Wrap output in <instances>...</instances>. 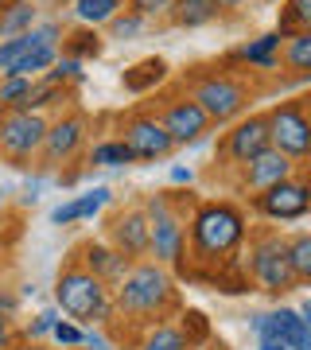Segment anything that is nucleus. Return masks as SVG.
I'll return each instance as SVG.
<instances>
[{
    "mask_svg": "<svg viewBox=\"0 0 311 350\" xmlns=\"http://www.w3.org/2000/svg\"><path fill=\"white\" fill-rule=\"evenodd\" d=\"M288 257H292L296 284L311 288V230H299V234L288 238Z\"/></svg>",
    "mask_w": 311,
    "mask_h": 350,
    "instance_id": "nucleus-29",
    "label": "nucleus"
},
{
    "mask_svg": "<svg viewBox=\"0 0 311 350\" xmlns=\"http://www.w3.org/2000/svg\"><path fill=\"white\" fill-rule=\"evenodd\" d=\"M191 257L195 261H230L249 238V218L237 202L206 199L191 211Z\"/></svg>",
    "mask_w": 311,
    "mask_h": 350,
    "instance_id": "nucleus-2",
    "label": "nucleus"
},
{
    "mask_svg": "<svg viewBox=\"0 0 311 350\" xmlns=\"http://www.w3.org/2000/svg\"><path fill=\"white\" fill-rule=\"evenodd\" d=\"M59 55H62L59 47H36L31 55H24V63L16 66L12 75H24V78H43V75L51 70V66L59 63Z\"/></svg>",
    "mask_w": 311,
    "mask_h": 350,
    "instance_id": "nucleus-32",
    "label": "nucleus"
},
{
    "mask_svg": "<svg viewBox=\"0 0 311 350\" xmlns=\"http://www.w3.org/2000/svg\"><path fill=\"white\" fill-rule=\"evenodd\" d=\"M51 82H59V86H82L86 82V63H78V59H70V55H59V63L47 70Z\"/></svg>",
    "mask_w": 311,
    "mask_h": 350,
    "instance_id": "nucleus-33",
    "label": "nucleus"
},
{
    "mask_svg": "<svg viewBox=\"0 0 311 350\" xmlns=\"http://www.w3.org/2000/svg\"><path fill=\"white\" fill-rule=\"evenodd\" d=\"M253 214L265 222L288 226V222H303L311 214V183L308 175H292L284 183H276L273 191H265L253 199Z\"/></svg>",
    "mask_w": 311,
    "mask_h": 350,
    "instance_id": "nucleus-10",
    "label": "nucleus"
},
{
    "mask_svg": "<svg viewBox=\"0 0 311 350\" xmlns=\"http://www.w3.org/2000/svg\"><path fill=\"white\" fill-rule=\"evenodd\" d=\"M82 347H86V350H113V342L105 338V331H101V327H86V338H82Z\"/></svg>",
    "mask_w": 311,
    "mask_h": 350,
    "instance_id": "nucleus-39",
    "label": "nucleus"
},
{
    "mask_svg": "<svg viewBox=\"0 0 311 350\" xmlns=\"http://www.w3.org/2000/svg\"><path fill=\"white\" fill-rule=\"evenodd\" d=\"M179 327H183V335L191 347H206L211 342V319L202 312H183L179 315Z\"/></svg>",
    "mask_w": 311,
    "mask_h": 350,
    "instance_id": "nucleus-35",
    "label": "nucleus"
},
{
    "mask_svg": "<svg viewBox=\"0 0 311 350\" xmlns=\"http://www.w3.org/2000/svg\"><path fill=\"white\" fill-rule=\"evenodd\" d=\"M280 36H296V31H311V0H284L280 20H276Z\"/></svg>",
    "mask_w": 311,
    "mask_h": 350,
    "instance_id": "nucleus-30",
    "label": "nucleus"
},
{
    "mask_svg": "<svg viewBox=\"0 0 311 350\" xmlns=\"http://www.w3.org/2000/svg\"><path fill=\"white\" fill-rule=\"evenodd\" d=\"M137 350H191V342H187L179 323H152L144 327V338Z\"/></svg>",
    "mask_w": 311,
    "mask_h": 350,
    "instance_id": "nucleus-27",
    "label": "nucleus"
},
{
    "mask_svg": "<svg viewBox=\"0 0 311 350\" xmlns=\"http://www.w3.org/2000/svg\"><path fill=\"white\" fill-rule=\"evenodd\" d=\"M249 280L269 292V296H284L296 284L292 273V257H288V238L276 230H257L249 238Z\"/></svg>",
    "mask_w": 311,
    "mask_h": 350,
    "instance_id": "nucleus-5",
    "label": "nucleus"
},
{
    "mask_svg": "<svg viewBox=\"0 0 311 350\" xmlns=\"http://www.w3.org/2000/svg\"><path fill=\"white\" fill-rule=\"evenodd\" d=\"M191 179H195L191 167H183V163H175V167H172V183H191Z\"/></svg>",
    "mask_w": 311,
    "mask_h": 350,
    "instance_id": "nucleus-42",
    "label": "nucleus"
},
{
    "mask_svg": "<svg viewBox=\"0 0 311 350\" xmlns=\"http://www.w3.org/2000/svg\"><path fill=\"white\" fill-rule=\"evenodd\" d=\"M273 148V140H269V117L265 113H245L241 121H234L230 125V133L222 137V160L230 163V167H245L253 156H261V152Z\"/></svg>",
    "mask_w": 311,
    "mask_h": 350,
    "instance_id": "nucleus-13",
    "label": "nucleus"
},
{
    "mask_svg": "<svg viewBox=\"0 0 311 350\" xmlns=\"http://www.w3.org/2000/svg\"><path fill=\"white\" fill-rule=\"evenodd\" d=\"M117 300V315L133 319V323H163L167 312H179V296H175V280L160 261H137L129 269L121 284L113 288Z\"/></svg>",
    "mask_w": 311,
    "mask_h": 350,
    "instance_id": "nucleus-1",
    "label": "nucleus"
},
{
    "mask_svg": "<svg viewBox=\"0 0 311 350\" xmlns=\"http://www.w3.org/2000/svg\"><path fill=\"white\" fill-rule=\"evenodd\" d=\"M257 4H284V0H257Z\"/></svg>",
    "mask_w": 311,
    "mask_h": 350,
    "instance_id": "nucleus-47",
    "label": "nucleus"
},
{
    "mask_svg": "<svg viewBox=\"0 0 311 350\" xmlns=\"http://www.w3.org/2000/svg\"><path fill=\"white\" fill-rule=\"evenodd\" d=\"M36 24H39L36 0H20V4H8V8H0V39L27 36V31H31Z\"/></svg>",
    "mask_w": 311,
    "mask_h": 350,
    "instance_id": "nucleus-25",
    "label": "nucleus"
},
{
    "mask_svg": "<svg viewBox=\"0 0 311 350\" xmlns=\"http://www.w3.org/2000/svg\"><path fill=\"white\" fill-rule=\"evenodd\" d=\"M16 347V327L8 315H0V350H12Z\"/></svg>",
    "mask_w": 311,
    "mask_h": 350,
    "instance_id": "nucleus-40",
    "label": "nucleus"
},
{
    "mask_svg": "<svg viewBox=\"0 0 311 350\" xmlns=\"http://www.w3.org/2000/svg\"><path fill=\"white\" fill-rule=\"evenodd\" d=\"M214 4H218V16H222V12H237L245 0H214Z\"/></svg>",
    "mask_w": 311,
    "mask_h": 350,
    "instance_id": "nucleus-43",
    "label": "nucleus"
},
{
    "mask_svg": "<svg viewBox=\"0 0 311 350\" xmlns=\"http://www.w3.org/2000/svg\"><path fill=\"white\" fill-rule=\"evenodd\" d=\"M90 163L94 167H129V163H137V156L129 152V144L121 137H109V140H98L90 148Z\"/></svg>",
    "mask_w": 311,
    "mask_h": 350,
    "instance_id": "nucleus-28",
    "label": "nucleus"
},
{
    "mask_svg": "<svg viewBox=\"0 0 311 350\" xmlns=\"http://www.w3.org/2000/svg\"><path fill=\"white\" fill-rule=\"evenodd\" d=\"M167 20H172V27H179V31H195V27H206V24L218 20V4H214V0H175Z\"/></svg>",
    "mask_w": 311,
    "mask_h": 350,
    "instance_id": "nucleus-22",
    "label": "nucleus"
},
{
    "mask_svg": "<svg viewBox=\"0 0 311 350\" xmlns=\"http://www.w3.org/2000/svg\"><path fill=\"white\" fill-rule=\"evenodd\" d=\"M16 308H20V300H16L12 292H4V288H0V315H8V319H12Z\"/></svg>",
    "mask_w": 311,
    "mask_h": 350,
    "instance_id": "nucleus-41",
    "label": "nucleus"
},
{
    "mask_svg": "<svg viewBox=\"0 0 311 350\" xmlns=\"http://www.w3.org/2000/svg\"><path fill=\"white\" fill-rule=\"evenodd\" d=\"M117 253H124L129 261H148L152 257V222L144 206H124V211L113 214L109 222V238H105Z\"/></svg>",
    "mask_w": 311,
    "mask_h": 350,
    "instance_id": "nucleus-14",
    "label": "nucleus"
},
{
    "mask_svg": "<svg viewBox=\"0 0 311 350\" xmlns=\"http://www.w3.org/2000/svg\"><path fill=\"white\" fill-rule=\"evenodd\" d=\"M303 101H308V113H311V98H303Z\"/></svg>",
    "mask_w": 311,
    "mask_h": 350,
    "instance_id": "nucleus-48",
    "label": "nucleus"
},
{
    "mask_svg": "<svg viewBox=\"0 0 311 350\" xmlns=\"http://www.w3.org/2000/svg\"><path fill=\"white\" fill-rule=\"evenodd\" d=\"M90 137V117L78 109H62L59 117H51L47 125V140H43V152H39V167L43 172H55V167H66L70 160L82 156Z\"/></svg>",
    "mask_w": 311,
    "mask_h": 350,
    "instance_id": "nucleus-9",
    "label": "nucleus"
},
{
    "mask_svg": "<svg viewBox=\"0 0 311 350\" xmlns=\"http://www.w3.org/2000/svg\"><path fill=\"white\" fill-rule=\"evenodd\" d=\"M144 31H148V20L137 16V12H129V8L105 24V39H113V43H133V39H140Z\"/></svg>",
    "mask_w": 311,
    "mask_h": 350,
    "instance_id": "nucleus-31",
    "label": "nucleus"
},
{
    "mask_svg": "<svg viewBox=\"0 0 311 350\" xmlns=\"http://www.w3.org/2000/svg\"><path fill=\"white\" fill-rule=\"evenodd\" d=\"M265 117H269V140H273V148L284 152L296 167L299 163H311V113H308V101L303 98L276 101Z\"/></svg>",
    "mask_w": 311,
    "mask_h": 350,
    "instance_id": "nucleus-8",
    "label": "nucleus"
},
{
    "mask_svg": "<svg viewBox=\"0 0 311 350\" xmlns=\"http://www.w3.org/2000/svg\"><path fill=\"white\" fill-rule=\"evenodd\" d=\"M163 78H167V63L152 55V59H140L137 66H129V70H124V75H121V86L129 90V94H152V90L163 82Z\"/></svg>",
    "mask_w": 311,
    "mask_h": 350,
    "instance_id": "nucleus-23",
    "label": "nucleus"
},
{
    "mask_svg": "<svg viewBox=\"0 0 311 350\" xmlns=\"http://www.w3.org/2000/svg\"><path fill=\"white\" fill-rule=\"evenodd\" d=\"M144 214L152 222V261H160L163 269H179L187 257V218L183 211H175L172 191L148 195Z\"/></svg>",
    "mask_w": 311,
    "mask_h": 350,
    "instance_id": "nucleus-6",
    "label": "nucleus"
},
{
    "mask_svg": "<svg viewBox=\"0 0 311 350\" xmlns=\"http://www.w3.org/2000/svg\"><path fill=\"white\" fill-rule=\"evenodd\" d=\"M124 4H129V12L144 16V20H160V16L172 12L175 0H124Z\"/></svg>",
    "mask_w": 311,
    "mask_h": 350,
    "instance_id": "nucleus-37",
    "label": "nucleus"
},
{
    "mask_svg": "<svg viewBox=\"0 0 311 350\" xmlns=\"http://www.w3.org/2000/svg\"><path fill=\"white\" fill-rule=\"evenodd\" d=\"M70 101H75V90L70 86H59V82H51L47 75L36 78L31 82V94H27L16 109H24V113H43L47 117L51 109H70Z\"/></svg>",
    "mask_w": 311,
    "mask_h": 350,
    "instance_id": "nucleus-20",
    "label": "nucleus"
},
{
    "mask_svg": "<svg viewBox=\"0 0 311 350\" xmlns=\"http://www.w3.org/2000/svg\"><path fill=\"white\" fill-rule=\"evenodd\" d=\"M257 338L280 342L288 350H311V323L299 315V308H273V312L253 315Z\"/></svg>",
    "mask_w": 311,
    "mask_h": 350,
    "instance_id": "nucleus-15",
    "label": "nucleus"
},
{
    "mask_svg": "<svg viewBox=\"0 0 311 350\" xmlns=\"http://www.w3.org/2000/svg\"><path fill=\"white\" fill-rule=\"evenodd\" d=\"M280 66L288 70L292 82H308V78H311V31H296V36L284 39Z\"/></svg>",
    "mask_w": 311,
    "mask_h": 350,
    "instance_id": "nucleus-21",
    "label": "nucleus"
},
{
    "mask_svg": "<svg viewBox=\"0 0 311 350\" xmlns=\"http://www.w3.org/2000/svg\"><path fill=\"white\" fill-rule=\"evenodd\" d=\"M78 261L86 265L98 280H105L109 288H117L124 276H129V269H133V261H129L124 253L113 250L109 241H86V245L78 250Z\"/></svg>",
    "mask_w": 311,
    "mask_h": 350,
    "instance_id": "nucleus-18",
    "label": "nucleus"
},
{
    "mask_svg": "<svg viewBox=\"0 0 311 350\" xmlns=\"http://www.w3.org/2000/svg\"><path fill=\"white\" fill-rule=\"evenodd\" d=\"M51 117L43 113H24V109H0V156L16 167L39 163L43 140H47Z\"/></svg>",
    "mask_w": 311,
    "mask_h": 350,
    "instance_id": "nucleus-7",
    "label": "nucleus"
},
{
    "mask_svg": "<svg viewBox=\"0 0 311 350\" xmlns=\"http://www.w3.org/2000/svg\"><path fill=\"white\" fill-rule=\"evenodd\" d=\"M308 183H311V172H308Z\"/></svg>",
    "mask_w": 311,
    "mask_h": 350,
    "instance_id": "nucleus-50",
    "label": "nucleus"
},
{
    "mask_svg": "<svg viewBox=\"0 0 311 350\" xmlns=\"http://www.w3.org/2000/svg\"><path fill=\"white\" fill-rule=\"evenodd\" d=\"M129 4L124 0H75L70 4V16H75L82 27H105L113 16H121Z\"/></svg>",
    "mask_w": 311,
    "mask_h": 350,
    "instance_id": "nucleus-26",
    "label": "nucleus"
},
{
    "mask_svg": "<svg viewBox=\"0 0 311 350\" xmlns=\"http://www.w3.org/2000/svg\"><path fill=\"white\" fill-rule=\"evenodd\" d=\"M296 175V163L288 160L284 152H261V156H253V160L241 167V175H237V187L245 191L249 199H257V195H265V191H273L276 183H284V179H292Z\"/></svg>",
    "mask_w": 311,
    "mask_h": 350,
    "instance_id": "nucleus-16",
    "label": "nucleus"
},
{
    "mask_svg": "<svg viewBox=\"0 0 311 350\" xmlns=\"http://www.w3.org/2000/svg\"><path fill=\"white\" fill-rule=\"evenodd\" d=\"M8 4H20V0H0V8H8Z\"/></svg>",
    "mask_w": 311,
    "mask_h": 350,
    "instance_id": "nucleus-46",
    "label": "nucleus"
},
{
    "mask_svg": "<svg viewBox=\"0 0 311 350\" xmlns=\"http://www.w3.org/2000/svg\"><path fill=\"white\" fill-rule=\"evenodd\" d=\"M160 121L163 129L172 133L175 148H187V144H199V140H206V133H214V121L202 113V105L191 94H172V98L160 101Z\"/></svg>",
    "mask_w": 311,
    "mask_h": 350,
    "instance_id": "nucleus-12",
    "label": "nucleus"
},
{
    "mask_svg": "<svg viewBox=\"0 0 311 350\" xmlns=\"http://www.w3.org/2000/svg\"><path fill=\"white\" fill-rule=\"evenodd\" d=\"M51 338H55L59 347L78 350V347H82V338H86V331H82L75 319H59V323H55V331H51Z\"/></svg>",
    "mask_w": 311,
    "mask_h": 350,
    "instance_id": "nucleus-36",
    "label": "nucleus"
},
{
    "mask_svg": "<svg viewBox=\"0 0 311 350\" xmlns=\"http://www.w3.org/2000/svg\"><path fill=\"white\" fill-rule=\"evenodd\" d=\"M121 140L129 144V152L137 156V163H156V160H167L175 152V140L172 133L163 129L160 113H148V109H137L129 113L121 121Z\"/></svg>",
    "mask_w": 311,
    "mask_h": 350,
    "instance_id": "nucleus-11",
    "label": "nucleus"
},
{
    "mask_svg": "<svg viewBox=\"0 0 311 350\" xmlns=\"http://www.w3.org/2000/svg\"><path fill=\"white\" fill-rule=\"evenodd\" d=\"M101 51H105V36H101L98 27H82L78 24L75 31H66V39H62V55H70V59H78V63L98 59Z\"/></svg>",
    "mask_w": 311,
    "mask_h": 350,
    "instance_id": "nucleus-24",
    "label": "nucleus"
},
{
    "mask_svg": "<svg viewBox=\"0 0 311 350\" xmlns=\"http://www.w3.org/2000/svg\"><path fill=\"white\" fill-rule=\"evenodd\" d=\"M113 202V191L109 187H90L82 195H70V199H62L55 211H51V222L55 226H75V222H90V218H98L105 206Z\"/></svg>",
    "mask_w": 311,
    "mask_h": 350,
    "instance_id": "nucleus-19",
    "label": "nucleus"
},
{
    "mask_svg": "<svg viewBox=\"0 0 311 350\" xmlns=\"http://www.w3.org/2000/svg\"><path fill=\"white\" fill-rule=\"evenodd\" d=\"M55 304H59L62 315H70L75 323H90V327H105L117 315L113 288L105 280H98L78 257L55 280Z\"/></svg>",
    "mask_w": 311,
    "mask_h": 350,
    "instance_id": "nucleus-3",
    "label": "nucleus"
},
{
    "mask_svg": "<svg viewBox=\"0 0 311 350\" xmlns=\"http://www.w3.org/2000/svg\"><path fill=\"white\" fill-rule=\"evenodd\" d=\"M191 350H206V347H191Z\"/></svg>",
    "mask_w": 311,
    "mask_h": 350,
    "instance_id": "nucleus-49",
    "label": "nucleus"
},
{
    "mask_svg": "<svg viewBox=\"0 0 311 350\" xmlns=\"http://www.w3.org/2000/svg\"><path fill=\"white\" fill-rule=\"evenodd\" d=\"M308 82H311V78H308Z\"/></svg>",
    "mask_w": 311,
    "mask_h": 350,
    "instance_id": "nucleus-51",
    "label": "nucleus"
},
{
    "mask_svg": "<svg viewBox=\"0 0 311 350\" xmlns=\"http://www.w3.org/2000/svg\"><path fill=\"white\" fill-rule=\"evenodd\" d=\"M183 94L202 105V113L211 117L214 125H234L249 113L253 90L245 78H237L230 66H211V70H191L183 78Z\"/></svg>",
    "mask_w": 311,
    "mask_h": 350,
    "instance_id": "nucleus-4",
    "label": "nucleus"
},
{
    "mask_svg": "<svg viewBox=\"0 0 311 350\" xmlns=\"http://www.w3.org/2000/svg\"><path fill=\"white\" fill-rule=\"evenodd\" d=\"M257 350H288V347H280V342H269V338H261V342H257Z\"/></svg>",
    "mask_w": 311,
    "mask_h": 350,
    "instance_id": "nucleus-44",
    "label": "nucleus"
},
{
    "mask_svg": "<svg viewBox=\"0 0 311 350\" xmlns=\"http://www.w3.org/2000/svg\"><path fill=\"white\" fill-rule=\"evenodd\" d=\"M12 350H43L39 342H24V347H12Z\"/></svg>",
    "mask_w": 311,
    "mask_h": 350,
    "instance_id": "nucleus-45",
    "label": "nucleus"
},
{
    "mask_svg": "<svg viewBox=\"0 0 311 350\" xmlns=\"http://www.w3.org/2000/svg\"><path fill=\"white\" fill-rule=\"evenodd\" d=\"M31 82H36V78H24V75L0 78V109H16V105L31 94Z\"/></svg>",
    "mask_w": 311,
    "mask_h": 350,
    "instance_id": "nucleus-34",
    "label": "nucleus"
},
{
    "mask_svg": "<svg viewBox=\"0 0 311 350\" xmlns=\"http://www.w3.org/2000/svg\"><path fill=\"white\" fill-rule=\"evenodd\" d=\"M280 51H284V36L280 31H261L253 36L249 43L234 47L226 55V66H257V70H276L280 66Z\"/></svg>",
    "mask_w": 311,
    "mask_h": 350,
    "instance_id": "nucleus-17",
    "label": "nucleus"
},
{
    "mask_svg": "<svg viewBox=\"0 0 311 350\" xmlns=\"http://www.w3.org/2000/svg\"><path fill=\"white\" fill-rule=\"evenodd\" d=\"M55 323H59V315L55 312H39L36 319H31V323H27V342H39V338H47L51 331H55Z\"/></svg>",
    "mask_w": 311,
    "mask_h": 350,
    "instance_id": "nucleus-38",
    "label": "nucleus"
}]
</instances>
